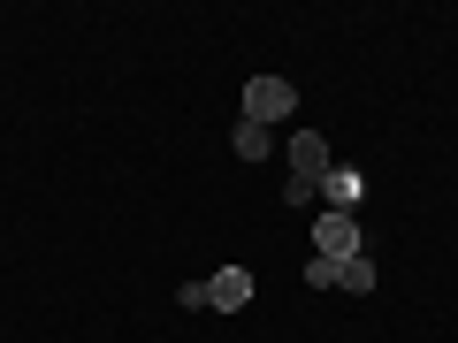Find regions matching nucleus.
I'll use <instances>...</instances> for the list:
<instances>
[{"label":"nucleus","mask_w":458,"mask_h":343,"mask_svg":"<svg viewBox=\"0 0 458 343\" xmlns=\"http://www.w3.org/2000/svg\"><path fill=\"white\" fill-rule=\"evenodd\" d=\"M367 252V229H360V213H313V260H360Z\"/></svg>","instance_id":"f257e3e1"},{"label":"nucleus","mask_w":458,"mask_h":343,"mask_svg":"<svg viewBox=\"0 0 458 343\" xmlns=\"http://www.w3.org/2000/svg\"><path fill=\"white\" fill-rule=\"evenodd\" d=\"M291 107H298V84L291 77H252L245 84V122H260V130L291 122Z\"/></svg>","instance_id":"f03ea898"},{"label":"nucleus","mask_w":458,"mask_h":343,"mask_svg":"<svg viewBox=\"0 0 458 343\" xmlns=\"http://www.w3.org/2000/svg\"><path fill=\"white\" fill-rule=\"evenodd\" d=\"M336 168V153H328L321 130H291V183H306V191H321V176Z\"/></svg>","instance_id":"7ed1b4c3"},{"label":"nucleus","mask_w":458,"mask_h":343,"mask_svg":"<svg viewBox=\"0 0 458 343\" xmlns=\"http://www.w3.org/2000/svg\"><path fill=\"white\" fill-rule=\"evenodd\" d=\"M252 297H260V282H252L245 267H214V275H207V305L214 313H245Z\"/></svg>","instance_id":"20e7f679"},{"label":"nucleus","mask_w":458,"mask_h":343,"mask_svg":"<svg viewBox=\"0 0 458 343\" xmlns=\"http://www.w3.org/2000/svg\"><path fill=\"white\" fill-rule=\"evenodd\" d=\"M321 198H328V213H352V206H360V198H367V176H360V168H328V176H321Z\"/></svg>","instance_id":"39448f33"},{"label":"nucleus","mask_w":458,"mask_h":343,"mask_svg":"<svg viewBox=\"0 0 458 343\" xmlns=\"http://www.w3.org/2000/svg\"><path fill=\"white\" fill-rule=\"evenodd\" d=\"M375 282H382V275H375V260H367V252H360V260H344V267H336V290H352V297H367Z\"/></svg>","instance_id":"423d86ee"},{"label":"nucleus","mask_w":458,"mask_h":343,"mask_svg":"<svg viewBox=\"0 0 458 343\" xmlns=\"http://www.w3.org/2000/svg\"><path fill=\"white\" fill-rule=\"evenodd\" d=\"M276 153V130H260V122H237V161H267Z\"/></svg>","instance_id":"0eeeda50"},{"label":"nucleus","mask_w":458,"mask_h":343,"mask_svg":"<svg viewBox=\"0 0 458 343\" xmlns=\"http://www.w3.org/2000/svg\"><path fill=\"white\" fill-rule=\"evenodd\" d=\"M336 267L344 260H306V282H313V290H336Z\"/></svg>","instance_id":"6e6552de"}]
</instances>
